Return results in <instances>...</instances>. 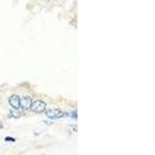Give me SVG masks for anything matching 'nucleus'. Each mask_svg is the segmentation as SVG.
<instances>
[{
  "mask_svg": "<svg viewBox=\"0 0 155 155\" xmlns=\"http://www.w3.org/2000/svg\"><path fill=\"white\" fill-rule=\"evenodd\" d=\"M2 127H3V124H2V121L0 120V129H2Z\"/></svg>",
  "mask_w": 155,
  "mask_h": 155,
  "instance_id": "obj_5",
  "label": "nucleus"
},
{
  "mask_svg": "<svg viewBox=\"0 0 155 155\" xmlns=\"http://www.w3.org/2000/svg\"><path fill=\"white\" fill-rule=\"evenodd\" d=\"M31 111L37 114L44 113L47 109V104L42 100H36L32 103L30 109Z\"/></svg>",
  "mask_w": 155,
  "mask_h": 155,
  "instance_id": "obj_2",
  "label": "nucleus"
},
{
  "mask_svg": "<svg viewBox=\"0 0 155 155\" xmlns=\"http://www.w3.org/2000/svg\"><path fill=\"white\" fill-rule=\"evenodd\" d=\"M9 103L10 106L15 110H19L21 109V103H20V96L17 95H13L9 97Z\"/></svg>",
  "mask_w": 155,
  "mask_h": 155,
  "instance_id": "obj_3",
  "label": "nucleus"
},
{
  "mask_svg": "<svg viewBox=\"0 0 155 155\" xmlns=\"http://www.w3.org/2000/svg\"><path fill=\"white\" fill-rule=\"evenodd\" d=\"M44 113L47 117L50 120H58L65 116V113L59 109H48Z\"/></svg>",
  "mask_w": 155,
  "mask_h": 155,
  "instance_id": "obj_1",
  "label": "nucleus"
},
{
  "mask_svg": "<svg viewBox=\"0 0 155 155\" xmlns=\"http://www.w3.org/2000/svg\"><path fill=\"white\" fill-rule=\"evenodd\" d=\"M33 103V99L29 96H23L20 98V103H21V109L23 110H29L30 109V106Z\"/></svg>",
  "mask_w": 155,
  "mask_h": 155,
  "instance_id": "obj_4",
  "label": "nucleus"
}]
</instances>
